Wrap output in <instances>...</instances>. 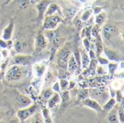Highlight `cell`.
I'll return each instance as SVG.
<instances>
[{"instance_id": "6da1fadb", "label": "cell", "mask_w": 124, "mask_h": 123, "mask_svg": "<svg viewBox=\"0 0 124 123\" xmlns=\"http://www.w3.org/2000/svg\"><path fill=\"white\" fill-rule=\"evenodd\" d=\"M25 67V66L17 65H11L4 73L6 80L9 82H15L22 80L26 72Z\"/></svg>"}, {"instance_id": "7a4b0ae2", "label": "cell", "mask_w": 124, "mask_h": 123, "mask_svg": "<svg viewBox=\"0 0 124 123\" xmlns=\"http://www.w3.org/2000/svg\"><path fill=\"white\" fill-rule=\"evenodd\" d=\"M43 20H44V24H43L44 30H54L57 28L59 23L64 22L62 17H60L58 14H54L45 16Z\"/></svg>"}, {"instance_id": "3957f363", "label": "cell", "mask_w": 124, "mask_h": 123, "mask_svg": "<svg viewBox=\"0 0 124 123\" xmlns=\"http://www.w3.org/2000/svg\"><path fill=\"white\" fill-rule=\"evenodd\" d=\"M38 108H39V104L34 103L32 105L31 104L27 107L20 109L17 112V116L20 120V122L23 123L25 120H28L29 117L35 115Z\"/></svg>"}, {"instance_id": "277c9868", "label": "cell", "mask_w": 124, "mask_h": 123, "mask_svg": "<svg viewBox=\"0 0 124 123\" xmlns=\"http://www.w3.org/2000/svg\"><path fill=\"white\" fill-rule=\"evenodd\" d=\"M89 96H90L92 99L97 101V102L98 101L102 102L101 99H102V101H105L109 97L108 90H106V88L103 86L95 89L93 88L89 89Z\"/></svg>"}, {"instance_id": "5b68a950", "label": "cell", "mask_w": 124, "mask_h": 123, "mask_svg": "<svg viewBox=\"0 0 124 123\" xmlns=\"http://www.w3.org/2000/svg\"><path fill=\"white\" fill-rule=\"evenodd\" d=\"M33 62H34V59H33V56L17 54V55L15 56L10 62H9L8 66H11V65H14L28 66Z\"/></svg>"}, {"instance_id": "8992f818", "label": "cell", "mask_w": 124, "mask_h": 123, "mask_svg": "<svg viewBox=\"0 0 124 123\" xmlns=\"http://www.w3.org/2000/svg\"><path fill=\"white\" fill-rule=\"evenodd\" d=\"M102 32L105 40H110L119 33V29L115 24L108 22L103 26Z\"/></svg>"}, {"instance_id": "52a82bcc", "label": "cell", "mask_w": 124, "mask_h": 123, "mask_svg": "<svg viewBox=\"0 0 124 123\" xmlns=\"http://www.w3.org/2000/svg\"><path fill=\"white\" fill-rule=\"evenodd\" d=\"M71 54L70 51L68 48H63L59 53L57 57V64L59 68H61L63 71H67L68 60L70 54Z\"/></svg>"}, {"instance_id": "ba28073f", "label": "cell", "mask_w": 124, "mask_h": 123, "mask_svg": "<svg viewBox=\"0 0 124 123\" xmlns=\"http://www.w3.org/2000/svg\"><path fill=\"white\" fill-rule=\"evenodd\" d=\"M50 3H52L51 0H41L36 4V7L38 10V16L36 17V20L39 22H41L43 21V20L44 18L45 12Z\"/></svg>"}, {"instance_id": "9c48e42d", "label": "cell", "mask_w": 124, "mask_h": 123, "mask_svg": "<svg viewBox=\"0 0 124 123\" xmlns=\"http://www.w3.org/2000/svg\"><path fill=\"white\" fill-rule=\"evenodd\" d=\"M103 51L108 57V60L114 62H122L124 60L123 56L120 54L119 51L110 49L106 46L103 47Z\"/></svg>"}, {"instance_id": "30bf717a", "label": "cell", "mask_w": 124, "mask_h": 123, "mask_svg": "<svg viewBox=\"0 0 124 123\" xmlns=\"http://www.w3.org/2000/svg\"><path fill=\"white\" fill-rule=\"evenodd\" d=\"M47 46V41L41 32H39L36 36L35 43V54H39Z\"/></svg>"}, {"instance_id": "8fae6325", "label": "cell", "mask_w": 124, "mask_h": 123, "mask_svg": "<svg viewBox=\"0 0 124 123\" xmlns=\"http://www.w3.org/2000/svg\"><path fill=\"white\" fill-rule=\"evenodd\" d=\"M67 70H68V72L70 75H73L74 73L78 75L81 72V70L79 69V67L78 66V64L75 59V57H74L73 53H71L69 56V58L68 60Z\"/></svg>"}, {"instance_id": "7c38bea8", "label": "cell", "mask_w": 124, "mask_h": 123, "mask_svg": "<svg viewBox=\"0 0 124 123\" xmlns=\"http://www.w3.org/2000/svg\"><path fill=\"white\" fill-rule=\"evenodd\" d=\"M81 103L82 104H81L82 106H86L87 107H89V108L92 109L93 110H94L95 112H97V113H100L102 111V107L100 104V103H98L97 101H95L94 99L86 98V99H84L83 101H81Z\"/></svg>"}, {"instance_id": "4fadbf2b", "label": "cell", "mask_w": 124, "mask_h": 123, "mask_svg": "<svg viewBox=\"0 0 124 123\" xmlns=\"http://www.w3.org/2000/svg\"><path fill=\"white\" fill-rule=\"evenodd\" d=\"M32 102H33L32 100L25 95L19 94L15 98V103H16L15 104L17 106V107L19 109H23V108L27 107L29 105H31L32 104Z\"/></svg>"}, {"instance_id": "5bb4252c", "label": "cell", "mask_w": 124, "mask_h": 123, "mask_svg": "<svg viewBox=\"0 0 124 123\" xmlns=\"http://www.w3.org/2000/svg\"><path fill=\"white\" fill-rule=\"evenodd\" d=\"M14 20H12L9 22V24L4 29L3 33H2V39L5 40V41H8L9 39H11L12 36V33H13V30H14Z\"/></svg>"}, {"instance_id": "9a60e30c", "label": "cell", "mask_w": 124, "mask_h": 123, "mask_svg": "<svg viewBox=\"0 0 124 123\" xmlns=\"http://www.w3.org/2000/svg\"><path fill=\"white\" fill-rule=\"evenodd\" d=\"M46 65L44 63H36L33 67V72L36 78H41L46 71Z\"/></svg>"}, {"instance_id": "2e32d148", "label": "cell", "mask_w": 124, "mask_h": 123, "mask_svg": "<svg viewBox=\"0 0 124 123\" xmlns=\"http://www.w3.org/2000/svg\"><path fill=\"white\" fill-rule=\"evenodd\" d=\"M61 101V97L60 95V93L54 92V94L48 99L47 106L49 109H52L54 107H56L57 104H60Z\"/></svg>"}, {"instance_id": "e0dca14e", "label": "cell", "mask_w": 124, "mask_h": 123, "mask_svg": "<svg viewBox=\"0 0 124 123\" xmlns=\"http://www.w3.org/2000/svg\"><path fill=\"white\" fill-rule=\"evenodd\" d=\"M119 107V106H118ZM118 105H115L114 107L110 111L108 117V120L109 121V123H118Z\"/></svg>"}, {"instance_id": "ac0fdd59", "label": "cell", "mask_w": 124, "mask_h": 123, "mask_svg": "<svg viewBox=\"0 0 124 123\" xmlns=\"http://www.w3.org/2000/svg\"><path fill=\"white\" fill-rule=\"evenodd\" d=\"M56 12H59L60 14H61L62 16V12H61V9H60V7H59L58 4H55V3H50L49 5L48 6L46 12H45V14H44V17L45 16H48V15H51V14H55Z\"/></svg>"}, {"instance_id": "d6986e66", "label": "cell", "mask_w": 124, "mask_h": 123, "mask_svg": "<svg viewBox=\"0 0 124 123\" xmlns=\"http://www.w3.org/2000/svg\"><path fill=\"white\" fill-rule=\"evenodd\" d=\"M80 54H81V67H82L83 70H85L89 67L90 59L89 55L86 54V51L84 50H80Z\"/></svg>"}, {"instance_id": "ffe728a7", "label": "cell", "mask_w": 124, "mask_h": 123, "mask_svg": "<svg viewBox=\"0 0 124 123\" xmlns=\"http://www.w3.org/2000/svg\"><path fill=\"white\" fill-rule=\"evenodd\" d=\"M96 43H95V48H96V51H95V54H96V56L97 57H99L101 53L103 51V43H102V38H101V35H99L97 36L96 38Z\"/></svg>"}, {"instance_id": "44dd1931", "label": "cell", "mask_w": 124, "mask_h": 123, "mask_svg": "<svg viewBox=\"0 0 124 123\" xmlns=\"http://www.w3.org/2000/svg\"><path fill=\"white\" fill-rule=\"evenodd\" d=\"M76 12H77V9L73 7L65 8L63 10V13H64L65 17H67L68 19H71L72 17H73L75 16V14H76Z\"/></svg>"}, {"instance_id": "7402d4cb", "label": "cell", "mask_w": 124, "mask_h": 123, "mask_svg": "<svg viewBox=\"0 0 124 123\" xmlns=\"http://www.w3.org/2000/svg\"><path fill=\"white\" fill-rule=\"evenodd\" d=\"M116 104V99H114V98H111L105 104H104V106L102 107V111H104V112H110L113 107H114V106Z\"/></svg>"}, {"instance_id": "603a6c76", "label": "cell", "mask_w": 124, "mask_h": 123, "mask_svg": "<svg viewBox=\"0 0 124 123\" xmlns=\"http://www.w3.org/2000/svg\"><path fill=\"white\" fill-rule=\"evenodd\" d=\"M107 18V14L105 12H100V13L96 14L95 17V24H97L98 25L101 26V25L103 24V22L105 21Z\"/></svg>"}, {"instance_id": "cb8c5ba5", "label": "cell", "mask_w": 124, "mask_h": 123, "mask_svg": "<svg viewBox=\"0 0 124 123\" xmlns=\"http://www.w3.org/2000/svg\"><path fill=\"white\" fill-rule=\"evenodd\" d=\"M93 14V9H86L81 16V20L82 22H87L91 17Z\"/></svg>"}, {"instance_id": "d4e9b609", "label": "cell", "mask_w": 124, "mask_h": 123, "mask_svg": "<svg viewBox=\"0 0 124 123\" xmlns=\"http://www.w3.org/2000/svg\"><path fill=\"white\" fill-rule=\"evenodd\" d=\"M15 3H16L20 9H26L32 4L31 0H15Z\"/></svg>"}, {"instance_id": "484cf974", "label": "cell", "mask_w": 124, "mask_h": 123, "mask_svg": "<svg viewBox=\"0 0 124 123\" xmlns=\"http://www.w3.org/2000/svg\"><path fill=\"white\" fill-rule=\"evenodd\" d=\"M60 97H61L62 105L68 103V101L70 100V93H69V91L68 90L62 91L60 93Z\"/></svg>"}, {"instance_id": "4316f807", "label": "cell", "mask_w": 124, "mask_h": 123, "mask_svg": "<svg viewBox=\"0 0 124 123\" xmlns=\"http://www.w3.org/2000/svg\"><path fill=\"white\" fill-rule=\"evenodd\" d=\"M88 97H89V89H83L78 92L77 101L81 102V101H83L84 99H85Z\"/></svg>"}, {"instance_id": "83f0119b", "label": "cell", "mask_w": 124, "mask_h": 123, "mask_svg": "<svg viewBox=\"0 0 124 123\" xmlns=\"http://www.w3.org/2000/svg\"><path fill=\"white\" fill-rule=\"evenodd\" d=\"M42 113H43V117H44V122L45 123H52L51 117H50V113L49 110L47 108H43L42 109Z\"/></svg>"}, {"instance_id": "f1b7e54d", "label": "cell", "mask_w": 124, "mask_h": 123, "mask_svg": "<svg viewBox=\"0 0 124 123\" xmlns=\"http://www.w3.org/2000/svg\"><path fill=\"white\" fill-rule=\"evenodd\" d=\"M123 102L124 100L120 103L121 106L118 107V120L119 123H124V108H123Z\"/></svg>"}, {"instance_id": "f546056e", "label": "cell", "mask_w": 124, "mask_h": 123, "mask_svg": "<svg viewBox=\"0 0 124 123\" xmlns=\"http://www.w3.org/2000/svg\"><path fill=\"white\" fill-rule=\"evenodd\" d=\"M92 28L91 29V35L96 38L97 36L100 35V31H101V29H100V26L98 25L97 24H95L93 27H92Z\"/></svg>"}, {"instance_id": "4dcf8cb0", "label": "cell", "mask_w": 124, "mask_h": 123, "mask_svg": "<svg viewBox=\"0 0 124 123\" xmlns=\"http://www.w3.org/2000/svg\"><path fill=\"white\" fill-rule=\"evenodd\" d=\"M108 69H109V73L110 75V76H113L115 74V72L116 71L118 67V63H110L109 62L108 64Z\"/></svg>"}, {"instance_id": "1f68e13d", "label": "cell", "mask_w": 124, "mask_h": 123, "mask_svg": "<svg viewBox=\"0 0 124 123\" xmlns=\"http://www.w3.org/2000/svg\"><path fill=\"white\" fill-rule=\"evenodd\" d=\"M54 94V91L52 88H47L43 92V97L45 100H48Z\"/></svg>"}, {"instance_id": "d6a6232c", "label": "cell", "mask_w": 124, "mask_h": 123, "mask_svg": "<svg viewBox=\"0 0 124 123\" xmlns=\"http://www.w3.org/2000/svg\"><path fill=\"white\" fill-rule=\"evenodd\" d=\"M60 91H65V90H68V83L69 82L66 80V79H64V78H62L60 79Z\"/></svg>"}, {"instance_id": "836d02e7", "label": "cell", "mask_w": 124, "mask_h": 123, "mask_svg": "<svg viewBox=\"0 0 124 123\" xmlns=\"http://www.w3.org/2000/svg\"><path fill=\"white\" fill-rule=\"evenodd\" d=\"M115 96H116V101L117 102H118L119 104L124 100V96H123V92H122V91H121V90H119V89L116 90Z\"/></svg>"}, {"instance_id": "e575fe53", "label": "cell", "mask_w": 124, "mask_h": 123, "mask_svg": "<svg viewBox=\"0 0 124 123\" xmlns=\"http://www.w3.org/2000/svg\"><path fill=\"white\" fill-rule=\"evenodd\" d=\"M14 47H15V50L16 52H20L23 49V43L21 42V41H16L15 45H14Z\"/></svg>"}, {"instance_id": "d590c367", "label": "cell", "mask_w": 124, "mask_h": 123, "mask_svg": "<svg viewBox=\"0 0 124 123\" xmlns=\"http://www.w3.org/2000/svg\"><path fill=\"white\" fill-rule=\"evenodd\" d=\"M83 43L85 47V49L86 51H89V49H91V43H90V40L88 39L87 38H84L83 39Z\"/></svg>"}, {"instance_id": "8d00e7d4", "label": "cell", "mask_w": 124, "mask_h": 123, "mask_svg": "<svg viewBox=\"0 0 124 123\" xmlns=\"http://www.w3.org/2000/svg\"><path fill=\"white\" fill-rule=\"evenodd\" d=\"M122 84H123V81L122 80H115L112 83V88L113 89L118 90V89L120 88V86H122Z\"/></svg>"}, {"instance_id": "74e56055", "label": "cell", "mask_w": 124, "mask_h": 123, "mask_svg": "<svg viewBox=\"0 0 124 123\" xmlns=\"http://www.w3.org/2000/svg\"><path fill=\"white\" fill-rule=\"evenodd\" d=\"M96 74L99 75H104L107 74V72L104 70V68L102 66H97L96 67Z\"/></svg>"}, {"instance_id": "f35d334b", "label": "cell", "mask_w": 124, "mask_h": 123, "mask_svg": "<svg viewBox=\"0 0 124 123\" xmlns=\"http://www.w3.org/2000/svg\"><path fill=\"white\" fill-rule=\"evenodd\" d=\"M97 62L99 63H100L101 65H108L109 63V60L108 59L104 58V57H102L100 56L97 57Z\"/></svg>"}, {"instance_id": "ab89813d", "label": "cell", "mask_w": 124, "mask_h": 123, "mask_svg": "<svg viewBox=\"0 0 124 123\" xmlns=\"http://www.w3.org/2000/svg\"><path fill=\"white\" fill-rule=\"evenodd\" d=\"M33 123H44V119L41 117L40 114H36L35 115V119H33Z\"/></svg>"}, {"instance_id": "60d3db41", "label": "cell", "mask_w": 124, "mask_h": 123, "mask_svg": "<svg viewBox=\"0 0 124 123\" xmlns=\"http://www.w3.org/2000/svg\"><path fill=\"white\" fill-rule=\"evenodd\" d=\"M52 89L54 91V92H57V93H60V83L58 81H57L52 86Z\"/></svg>"}, {"instance_id": "b9f144b4", "label": "cell", "mask_w": 124, "mask_h": 123, "mask_svg": "<svg viewBox=\"0 0 124 123\" xmlns=\"http://www.w3.org/2000/svg\"><path fill=\"white\" fill-rule=\"evenodd\" d=\"M0 47L2 49H7L8 48V41L4 40L2 38H0Z\"/></svg>"}, {"instance_id": "7bdbcfd3", "label": "cell", "mask_w": 124, "mask_h": 123, "mask_svg": "<svg viewBox=\"0 0 124 123\" xmlns=\"http://www.w3.org/2000/svg\"><path fill=\"white\" fill-rule=\"evenodd\" d=\"M91 29H92V26H89V27H87L86 28V32H85V36L86 38H87L88 39H91Z\"/></svg>"}, {"instance_id": "ee69618b", "label": "cell", "mask_w": 124, "mask_h": 123, "mask_svg": "<svg viewBox=\"0 0 124 123\" xmlns=\"http://www.w3.org/2000/svg\"><path fill=\"white\" fill-rule=\"evenodd\" d=\"M102 7H95L93 9V13L97 14L100 13L102 11Z\"/></svg>"}, {"instance_id": "f6af8a7d", "label": "cell", "mask_w": 124, "mask_h": 123, "mask_svg": "<svg viewBox=\"0 0 124 123\" xmlns=\"http://www.w3.org/2000/svg\"><path fill=\"white\" fill-rule=\"evenodd\" d=\"M76 86V83L74 81H70L69 83H68V90H71L73 89Z\"/></svg>"}, {"instance_id": "bcb514c9", "label": "cell", "mask_w": 124, "mask_h": 123, "mask_svg": "<svg viewBox=\"0 0 124 123\" xmlns=\"http://www.w3.org/2000/svg\"><path fill=\"white\" fill-rule=\"evenodd\" d=\"M1 53L2 57H4V58H6V57L8 56V51L7 50V49H4L1 51Z\"/></svg>"}, {"instance_id": "7dc6e473", "label": "cell", "mask_w": 124, "mask_h": 123, "mask_svg": "<svg viewBox=\"0 0 124 123\" xmlns=\"http://www.w3.org/2000/svg\"><path fill=\"white\" fill-rule=\"evenodd\" d=\"M85 32H86V28H84L82 30V33H81V38L85 37Z\"/></svg>"}, {"instance_id": "c3c4849f", "label": "cell", "mask_w": 124, "mask_h": 123, "mask_svg": "<svg viewBox=\"0 0 124 123\" xmlns=\"http://www.w3.org/2000/svg\"><path fill=\"white\" fill-rule=\"evenodd\" d=\"M4 116V114L1 111H0V120L3 119Z\"/></svg>"}, {"instance_id": "681fc988", "label": "cell", "mask_w": 124, "mask_h": 123, "mask_svg": "<svg viewBox=\"0 0 124 123\" xmlns=\"http://www.w3.org/2000/svg\"><path fill=\"white\" fill-rule=\"evenodd\" d=\"M1 57H2V55H1V51H0V59H1Z\"/></svg>"}, {"instance_id": "f907efd6", "label": "cell", "mask_w": 124, "mask_h": 123, "mask_svg": "<svg viewBox=\"0 0 124 123\" xmlns=\"http://www.w3.org/2000/svg\"><path fill=\"white\" fill-rule=\"evenodd\" d=\"M0 34H1V32H0Z\"/></svg>"}]
</instances>
